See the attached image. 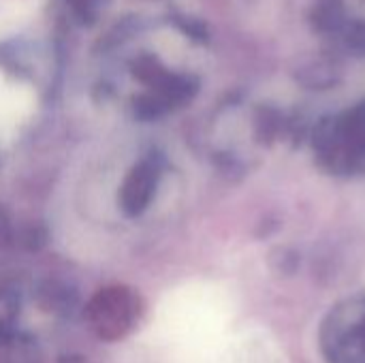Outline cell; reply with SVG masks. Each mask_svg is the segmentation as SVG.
<instances>
[{
  "instance_id": "cell-1",
  "label": "cell",
  "mask_w": 365,
  "mask_h": 363,
  "mask_svg": "<svg viewBox=\"0 0 365 363\" xmlns=\"http://www.w3.org/2000/svg\"><path fill=\"white\" fill-rule=\"evenodd\" d=\"M34 92L0 71V139H11L34 113Z\"/></svg>"
}]
</instances>
